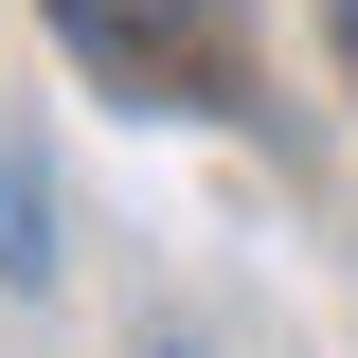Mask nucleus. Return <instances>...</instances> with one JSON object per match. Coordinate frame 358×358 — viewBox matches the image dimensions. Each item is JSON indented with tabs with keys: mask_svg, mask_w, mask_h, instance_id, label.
<instances>
[{
	"mask_svg": "<svg viewBox=\"0 0 358 358\" xmlns=\"http://www.w3.org/2000/svg\"><path fill=\"white\" fill-rule=\"evenodd\" d=\"M54 36L90 72H126V90H197L233 54V0H54Z\"/></svg>",
	"mask_w": 358,
	"mask_h": 358,
	"instance_id": "1",
	"label": "nucleus"
},
{
	"mask_svg": "<svg viewBox=\"0 0 358 358\" xmlns=\"http://www.w3.org/2000/svg\"><path fill=\"white\" fill-rule=\"evenodd\" d=\"M0 287H54V162H36V126H0Z\"/></svg>",
	"mask_w": 358,
	"mask_h": 358,
	"instance_id": "2",
	"label": "nucleus"
}]
</instances>
